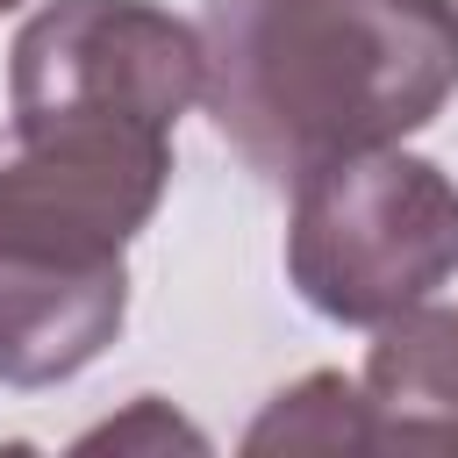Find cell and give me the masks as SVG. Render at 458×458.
<instances>
[{
  "label": "cell",
  "mask_w": 458,
  "mask_h": 458,
  "mask_svg": "<svg viewBox=\"0 0 458 458\" xmlns=\"http://www.w3.org/2000/svg\"><path fill=\"white\" fill-rule=\"evenodd\" d=\"M458 93V7L444 0H215L208 107L272 179L379 150Z\"/></svg>",
  "instance_id": "1"
},
{
  "label": "cell",
  "mask_w": 458,
  "mask_h": 458,
  "mask_svg": "<svg viewBox=\"0 0 458 458\" xmlns=\"http://www.w3.org/2000/svg\"><path fill=\"white\" fill-rule=\"evenodd\" d=\"M286 279L329 322H394L458 279V186L394 143L308 165L293 179Z\"/></svg>",
  "instance_id": "2"
},
{
  "label": "cell",
  "mask_w": 458,
  "mask_h": 458,
  "mask_svg": "<svg viewBox=\"0 0 458 458\" xmlns=\"http://www.w3.org/2000/svg\"><path fill=\"white\" fill-rule=\"evenodd\" d=\"M7 57L14 129H179V114L208 100V36L157 0H50L21 21Z\"/></svg>",
  "instance_id": "3"
},
{
  "label": "cell",
  "mask_w": 458,
  "mask_h": 458,
  "mask_svg": "<svg viewBox=\"0 0 458 458\" xmlns=\"http://www.w3.org/2000/svg\"><path fill=\"white\" fill-rule=\"evenodd\" d=\"M172 179V129L43 122L0 150V243L50 258H122Z\"/></svg>",
  "instance_id": "4"
},
{
  "label": "cell",
  "mask_w": 458,
  "mask_h": 458,
  "mask_svg": "<svg viewBox=\"0 0 458 458\" xmlns=\"http://www.w3.org/2000/svg\"><path fill=\"white\" fill-rule=\"evenodd\" d=\"M129 315L122 258H50L0 243V379L57 386L86 372Z\"/></svg>",
  "instance_id": "5"
},
{
  "label": "cell",
  "mask_w": 458,
  "mask_h": 458,
  "mask_svg": "<svg viewBox=\"0 0 458 458\" xmlns=\"http://www.w3.org/2000/svg\"><path fill=\"white\" fill-rule=\"evenodd\" d=\"M372 451H458V308L415 301L365 351Z\"/></svg>",
  "instance_id": "6"
},
{
  "label": "cell",
  "mask_w": 458,
  "mask_h": 458,
  "mask_svg": "<svg viewBox=\"0 0 458 458\" xmlns=\"http://www.w3.org/2000/svg\"><path fill=\"white\" fill-rule=\"evenodd\" d=\"M243 451H372V408L365 386L344 372H308L286 394L265 401Z\"/></svg>",
  "instance_id": "7"
},
{
  "label": "cell",
  "mask_w": 458,
  "mask_h": 458,
  "mask_svg": "<svg viewBox=\"0 0 458 458\" xmlns=\"http://www.w3.org/2000/svg\"><path fill=\"white\" fill-rule=\"evenodd\" d=\"M107 444H114V451H129V444H200V429H186L165 401H150V394H143L122 422H100V429H86V437H79V451H107Z\"/></svg>",
  "instance_id": "8"
},
{
  "label": "cell",
  "mask_w": 458,
  "mask_h": 458,
  "mask_svg": "<svg viewBox=\"0 0 458 458\" xmlns=\"http://www.w3.org/2000/svg\"><path fill=\"white\" fill-rule=\"evenodd\" d=\"M7 7H21V0H0V14H7Z\"/></svg>",
  "instance_id": "9"
},
{
  "label": "cell",
  "mask_w": 458,
  "mask_h": 458,
  "mask_svg": "<svg viewBox=\"0 0 458 458\" xmlns=\"http://www.w3.org/2000/svg\"><path fill=\"white\" fill-rule=\"evenodd\" d=\"M444 7H458V0H444Z\"/></svg>",
  "instance_id": "10"
}]
</instances>
